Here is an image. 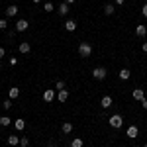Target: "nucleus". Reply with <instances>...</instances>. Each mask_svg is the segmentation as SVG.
Wrapping results in <instances>:
<instances>
[{"instance_id": "9", "label": "nucleus", "mask_w": 147, "mask_h": 147, "mask_svg": "<svg viewBox=\"0 0 147 147\" xmlns=\"http://www.w3.org/2000/svg\"><path fill=\"white\" fill-rule=\"evenodd\" d=\"M112 102H114L112 96H102V98H100V106L106 110V108H110V106H112Z\"/></svg>"}, {"instance_id": "33", "label": "nucleus", "mask_w": 147, "mask_h": 147, "mask_svg": "<svg viewBox=\"0 0 147 147\" xmlns=\"http://www.w3.org/2000/svg\"><path fill=\"white\" fill-rule=\"evenodd\" d=\"M63 2H67V4H75L77 0H63Z\"/></svg>"}, {"instance_id": "30", "label": "nucleus", "mask_w": 147, "mask_h": 147, "mask_svg": "<svg viewBox=\"0 0 147 147\" xmlns=\"http://www.w3.org/2000/svg\"><path fill=\"white\" fill-rule=\"evenodd\" d=\"M141 108H145V110H147V98H143V100H141Z\"/></svg>"}, {"instance_id": "35", "label": "nucleus", "mask_w": 147, "mask_h": 147, "mask_svg": "<svg viewBox=\"0 0 147 147\" xmlns=\"http://www.w3.org/2000/svg\"><path fill=\"white\" fill-rule=\"evenodd\" d=\"M0 69H2V63H0Z\"/></svg>"}, {"instance_id": "28", "label": "nucleus", "mask_w": 147, "mask_h": 147, "mask_svg": "<svg viewBox=\"0 0 147 147\" xmlns=\"http://www.w3.org/2000/svg\"><path fill=\"white\" fill-rule=\"evenodd\" d=\"M4 55H6V49H4V47H0V59H4Z\"/></svg>"}, {"instance_id": "25", "label": "nucleus", "mask_w": 147, "mask_h": 147, "mask_svg": "<svg viewBox=\"0 0 147 147\" xmlns=\"http://www.w3.org/2000/svg\"><path fill=\"white\" fill-rule=\"evenodd\" d=\"M20 145L28 147V145H30V139H28V137H20Z\"/></svg>"}, {"instance_id": "10", "label": "nucleus", "mask_w": 147, "mask_h": 147, "mask_svg": "<svg viewBox=\"0 0 147 147\" xmlns=\"http://www.w3.org/2000/svg\"><path fill=\"white\" fill-rule=\"evenodd\" d=\"M136 34L139 35V37H145V35H147V26H143V24H137V26H136Z\"/></svg>"}, {"instance_id": "11", "label": "nucleus", "mask_w": 147, "mask_h": 147, "mask_svg": "<svg viewBox=\"0 0 147 147\" xmlns=\"http://www.w3.org/2000/svg\"><path fill=\"white\" fill-rule=\"evenodd\" d=\"M18 49H20V53H24V55H26V53H30V51H32V45H30L28 41H22V43L18 45Z\"/></svg>"}, {"instance_id": "19", "label": "nucleus", "mask_w": 147, "mask_h": 147, "mask_svg": "<svg viewBox=\"0 0 147 147\" xmlns=\"http://www.w3.org/2000/svg\"><path fill=\"white\" fill-rule=\"evenodd\" d=\"M14 127H16L18 131H22L24 127H26V122H24L22 118H18V120H14Z\"/></svg>"}, {"instance_id": "6", "label": "nucleus", "mask_w": 147, "mask_h": 147, "mask_svg": "<svg viewBox=\"0 0 147 147\" xmlns=\"http://www.w3.org/2000/svg\"><path fill=\"white\" fill-rule=\"evenodd\" d=\"M16 16H18V6L16 4H10L6 8V18H16Z\"/></svg>"}, {"instance_id": "2", "label": "nucleus", "mask_w": 147, "mask_h": 147, "mask_svg": "<svg viewBox=\"0 0 147 147\" xmlns=\"http://www.w3.org/2000/svg\"><path fill=\"white\" fill-rule=\"evenodd\" d=\"M108 124L112 125V127H116V129H120V127L124 125V118H122L120 114H114V116L108 118Z\"/></svg>"}, {"instance_id": "29", "label": "nucleus", "mask_w": 147, "mask_h": 147, "mask_svg": "<svg viewBox=\"0 0 147 147\" xmlns=\"http://www.w3.org/2000/svg\"><path fill=\"white\" fill-rule=\"evenodd\" d=\"M141 14H143V16L147 18V4H143V8H141Z\"/></svg>"}, {"instance_id": "32", "label": "nucleus", "mask_w": 147, "mask_h": 147, "mask_svg": "<svg viewBox=\"0 0 147 147\" xmlns=\"http://www.w3.org/2000/svg\"><path fill=\"white\" fill-rule=\"evenodd\" d=\"M141 49H143V51H145V53H147V41H145V43H143V45H141Z\"/></svg>"}, {"instance_id": "18", "label": "nucleus", "mask_w": 147, "mask_h": 147, "mask_svg": "<svg viewBox=\"0 0 147 147\" xmlns=\"http://www.w3.org/2000/svg\"><path fill=\"white\" fill-rule=\"evenodd\" d=\"M10 124H14V120H10L8 116H0V125L2 127H8Z\"/></svg>"}, {"instance_id": "21", "label": "nucleus", "mask_w": 147, "mask_h": 147, "mask_svg": "<svg viewBox=\"0 0 147 147\" xmlns=\"http://www.w3.org/2000/svg\"><path fill=\"white\" fill-rule=\"evenodd\" d=\"M61 131H63V134H71V131H73V124H71V122H65V124L61 125Z\"/></svg>"}, {"instance_id": "17", "label": "nucleus", "mask_w": 147, "mask_h": 147, "mask_svg": "<svg viewBox=\"0 0 147 147\" xmlns=\"http://www.w3.org/2000/svg\"><path fill=\"white\" fill-rule=\"evenodd\" d=\"M8 145H12V147H16V145H20V137L18 136H8Z\"/></svg>"}, {"instance_id": "5", "label": "nucleus", "mask_w": 147, "mask_h": 147, "mask_svg": "<svg viewBox=\"0 0 147 147\" xmlns=\"http://www.w3.org/2000/svg\"><path fill=\"white\" fill-rule=\"evenodd\" d=\"M125 136L131 137V139H136V137L139 136V127H137V125H129V127L125 129Z\"/></svg>"}, {"instance_id": "12", "label": "nucleus", "mask_w": 147, "mask_h": 147, "mask_svg": "<svg viewBox=\"0 0 147 147\" xmlns=\"http://www.w3.org/2000/svg\"><path fill=\"white\" fill-rule=\"evenodd\" d=\"M57 100H59V102H67L69 100V90H65V88L59 90V92H57Z\"/></svg>"}, {"instance_id": "4", "label": "nucleus", "mask_w": 147, "mask_h": 147, "mask_svg": "<svg viewBox=\"0 0 147 147\" xmlns=\"http://www.w3.org/2000/svg\"><path fill=\"white\" fill-rule=\"evenodd\" d=\"M28 28H30V22H28L26 18H20V20L16 22V32H20V34H22V32H26Z\"/></svg>"}, {"instance_id": "20", "label": "nucleus", "mask_w": 147, "mask_h": 147, "mask_svg": "<svg viewBox=\"0 0 147 147\" xmlns=\"http://www.w3.org/2000/svg\"><path fill=\"white\" fill-rule=\"evenodd\" d=\"M114 12H116V6H114V4H106V6H104V14H106V16H112Z\"/></svg>"}, {"instance_id": "3", "label": "nucleus", "mask_w": 147, "mask_h": 147, "mask_svg": "<svg viewBox=\"0 0 147 147\" xmlns=\"http://www.w3.org/2000/svg\"><path fill=\"white\" fill-rule=\"evenodd\" d=\"M106 75H108V71L104 67H96V69H92V77L96 80H104L106 79Z\"/></svg>"}, {"instance_id": "26", "label": "nucleus", "mask_w": 147, "mask_h": 147, "mask_svg": "<svg viewBox=\"0 0 147 147\" xmlns=\"http://www.w3.org/2000/svg\"><path fill=\"white\" fill-rule=\"evenodd\" d=\"M55 88H57V90H63V88H65V82H63V80H57V82H55Z\"/></svg>"}, {"instance_id": "23", "label": "nucleus", "mask_w": 147, "mask_h": 147, "mask_svg": "<svg viewBox=\"0 0 147 147\" xmlns=\"http://www.w3.org/2000/svg\"><path fill=\"white\" fill-rule=\"evenodd\" d=\"M2 108H4V110L8 112V110L12 108V98H8V100H4V104H2Z\"/></svg>"}, {"instance_id": "16", "label": "nucleus", "mask_w": 147, "mask_h": 147, "mask_svg": "<svg viewBox=\"0 0 147 147\" xmlns=\"http://www.w3.org/2000/svg\"><path fill=\"white\" fill-rule=\"evenodd\" d=\"M65 30H67V32H75V30H77V22H75V20H67V22H65Z\"/></svg>"}, {"instance_id": "8", "label": "nucleus", "mask_w": 147, "mask_h": 147, "mask_svg": "<svg viewBox=\"0 0 147 147\" xmlns=\"http://www.w3.org/2000/svg\"><path fill=\"white\" fill-rule=\"evenodd\" d=\"M57 14H59V16H67V14H69V4H67V2H61V4H59Z\"/></svg>"}, {"instance_id": "15", "label": "nucleus", "mask_w": 147, "mask_h": 147, "mask_svg": "<svg viewBox=\"0 0 147 147\" xmlns=\"http://www.w3.org/2000/svg\"><path fill=\"white\" fill-rule=\"evenodd\" d=\"M18 96H20V88H18V86H12L10 90H8V98L14 100V98H18Z\"/></svg>"}, {"instance_id": "1", "label": "nucleus", "mask_w": 147, "mask_h": 147, "mask_svg": "<svg viewBox=\"0 0 147 147\" xmlns=\"http://www.w3.org/2000/svg\"><path fill=\"white\" fill-rule=\"evenodd\" d=\"M79 55L80 57H90L92 55V45L90 43H86V41H82V43H79Z\"/></svg>"}, {"instance_id": "7", "label": "nucleus", "mask_w": 147, "mask_h": 147, "mask_svg": "<svg viewBox=\"0 0 147 147\" xmlns=\"http://www.w3.org/2000/svg\"><path fill=\"white\" fill-rule=\"evenodd\" d=\"M55 98H57L55 90H43V100L45 102H53Z\"/></svg>"}, {"instance_id": "36", "label": "nucleus", "mask_w": 147, "mask_h": 147, "mask_svg": "<svg viewBox=\"0 0 147 147\" xmlns=\"http://www.w3.org/2000/svg\"><path fill=\"white\" fill-rule=\"evenodd\" d=\"M143 147H147V143H145V145H143Z\"/></svg>"}, {"instance_id": "27", "label": "nucleus", "mask_w": 147, "mask_h": 147, "mask_svg": "<svg viewBox=\"0 0 147 147\" xmlns=\"http://www.w3.org/2000/svg\"><path fill=\"white\" fill-rule=\"evenodd\" d=\"M8 28V22L6 20H0V30H6Z\"/></svg>"}, {"instance_id": "24", "label": "nucleus", "mask_w": 147, "mask_h": 147, "mask_svg": "<svg viewBox=\"0 0 147 147\" xmlns=\"http://www.w3.org/2000/svg\"><path fill=\"white\" fill-rule=\"evenodd\" d=\"M43 10L51 12V10H53V2H45V4H43Z\"/></svg>"}, {"instance_id": "31", "label": "nucleus", "mask_w": 147, "mask_h": 147, "mask_svg": "<svg viewBox=\"0 0 147 147\" xmlns=\"http://www.w3.org/2000/svg\"><path fill=\"white\" fill-rule=\"evenodd\" d=\"M124 2H125V0H116V4H118V6H122Z\"/></svg>"}, {"instance_id": "13", "label": "nucleus", "mask_w": 147, "mask_h": 147, "mask_svg": "<svg viewBox=\"0 0 147 147\" xmlns=\"http://www.w3.org/2000/svg\"><path fill=\"white\" fill-rule=\"evenodd\" d=\"M143 98H145V92H143V88H136V90H134V100H143Z\"/></svg>"}, {"instance_id": "37", "label": "nucleus", "mask_w": 147, "mask_h": 147, "mask_svg": "<svg viewBox=\"0 0 147 147\" xmlns=\"http://www.w3.org/2000/svg\"><path fill=\"white\" fill-rule=\"evenodd\" d=\"M145 125H147V124H145Z\"/></svg>"}, {"instance_id": "22", "label": "nucleus", "mask_w": 147, "mask_h": 147, "mask_svg": "<svg viewBox=\"0 0 147 147\" xmlns=\"http://www.w3.org/2000/svg\"><path fill=\"white\" fill-rule=\"evenodd\" d=\"M82 145H84V141H82L80 137H75V139L71 141V147H82Z\"/></svg>"}, {"instance_id": "34", "label": "nucleus", "mask_w": 147, "mask_h": 147, "mask_svg": "<svg viewBox=\"0 0 147 147\" xmlns=\"http://www.w3.org/2000/svg\"><path fill=\"white\" fill-rule=\"evenodd\" d=\"M32 2H34V4H39V2H41V0H32Z\"/></svg>"}, {"instance_id": "14", "label": "nucleus", "mask_w": 147, "mask_h": 147, "mask_svg": "<svg viewBox=\"0 0 147 147\" xmlns=\"http://www.w3.org/2000/svg\"><path fill=\"white\" fill-rule=\"evenodd\" d=\"M118 77H120L122 80H127L129 77H131V71H129V69H122V71L118 73Z\"/></svg>"}]
</instances>
